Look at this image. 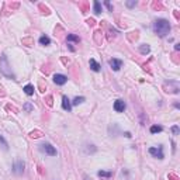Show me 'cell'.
<instances>
[{
	"label": "cell",
	"instance_id": "cell-12",
	"mask_svg": "<svg viewBox=\"0 0 180 180\" xmlns=\"http://www.w3.org/2000/svg\"><path fill=\"white\" fill-rule=\"evenodd\" d=\"M97 176H98V177H101V179H106V180H108L110 177L112 176V173H111V172H104V170H98V172H97Z\"/></svg>",
	"mask_w": 180,
	"mask_h": 180
},
{
	"label": "cell",
	"instance_id": "cell-2",
	"mask_svg": "<svg viewBox=\"0 0 180 180\" xmlns=\"http://www.w3.org/2000/svg\"><path fill=\"white\" fill-rule=\"evenodd\" d=\"M0 72H2V75H4L6 78L14 79V73H13V70H11L10 63H8V61H7V56H6L4 53L0 56Z\"/></svg>",
	"mask_w": 180,
	"mask_h": 180
},
{
	"label": "cell",
	"instance_id": "cell-23",
	"mask_svg": "<svg viewBox=\"0 0 180 180\" xmlns=\"http://www.w3.org/2000/svg\"><path fill=\"white\" fill-rule=\"evenodd\" d=\"M24 108L27 110V111H31V110H32V106H31L30 103H27V104H25V106H24Z\"/></svg>",
	"mask_w": 180,
	"mask_h": 180
},
{
	"label": "cell",
	"instance_id": "cell-13",
	"mask_svg": "<svg viewBox=\"0 0 180 180\" xmlns=\"http://www.w3.org/2000/svg\"><path fill=\"white\" fill-rule=\"evenodd\" d=\"M93 10H94V14H101V11H103V7H101V4H100V2H97L96 0L94 3H93Z\"/></svg>",
	"mask_w": 180,
	"mask_h": 180
},
{
	"label": "cell",
	"instance_id": "cell-18",
	"mask_svg": "<svg viewBox=\"0 0 180 180\" xmlns=\"http://www.w3.org/2000/svg\"><path fill=\"white\" fill-rule=\"evenodd\" d=\"M162 125H152L151 127V134H156V132H160L162 131Z\"/></svg>",
	"mask_w": 180,
	"mask_h": 180
},
{
	"label": "cell",
	"instance_id": "cell-9",
	"mask_svg": "<svg viewBox=\"0 0 180 180\" xmlns=\"http://www.w3.org/2000/svg\"><path fill=\"white\" fill-rule=\"evenodd\" d=\"M62 107H63V110H66L68 112L72 111V103H70V100L66 97V96L62 97Z\"/></svg>",
	"mask_w": 180,
	"mask_h": 180
},
{
	"label": "cell",
	"instance_id": "cell-5",
	"mask_svg": "<svg viewBox=\"0 0 180 180\" xmlns=\"http://www.w3.org/2000/svg\"><path fill=\"white\" fill-rule=\"evenodd\" d=\"M24 168H25V165H24V162H22V160H16V162H14V165H13V172L16 174H22Z\"/></svg>",
	"mask_w": 180,
	"mask_h": 180
},
{
	"label": "cell",
	"instance_id": "cell-1",
	"mask_svg": "<svg viewBox=\"0 0 180 180\" xmlns=\"http://www.w3.org/2000/svg\"><path fill=\"white\" fill-rule=\"evenodd\" d=\"M153 31L159 37H166L170 32V22L165 18H158L153 22Z\"/></svg>",
	"mask_w": 180,
	"mask_h": 180
},
{
	"label": "cell",
	"instance_id": "cell-6",
	"mask_svg": "<svg viewBox=\"0 0 180 180\" xmlns=\"http://www.w3.org/2000/svg\"><path fill=\"white\" fill-rule=\"evenodd\" d=\"M149 153L152 156L158 158V159H163V146H158V148H149Z\"/></svg>",
	"mask_w": 180,
	"mask_h": 180
},
{
	"label": "cell",
	"instance_id": "cell-14",
	"mask_svg": "<svg viewBox=\"0 0 180 180\" xmlns=\"http://www.w3.org/2000/svg\"><path fill=\"white\" fill-rule=\"evenodd\" d=\"M139 52L143 53V55H146V53L151 52V47H149V45H146V44H142L139 47Z\"/></svg>",
	"mask_w": 180,
	"mask_h": 180
},
{
	"label": "cell",
	"instance_id": "cell-22",
	"mask_svg": "<svg viewBox=\"0 0 180 180\" xmlns=\"http://www.w3.org/2000/svg\"><path fill=\"white\" fill-rule=\"evenodd\" d=\"M172 132H173L174 135H177V134H179V127H177V125L172 127Z\"/></svg>",
	"mask_w": 180,
	"mask_h": 180
},
{
	"label": "cell",
	"instance_id": "cell-15",
	"mask_svg": "<svg viewBox=\"0 0 180 180\" xmlns=\"http://www.w3.org/2000/svg\"><path fill=\"white\" fill-rule=\"evenodd\" d=\"M24 93L27 96H32L34 94V86L32 84H27V86H24Z\"/></svg>",
	"mask_w": 180,
	"mask_h": 180
},
{
	"label": "cell",
	"instance_id": "cell-10",
	"mask_svg": "<svg viewBox=\"0 0 180 180\" xmlns=\"http://www.w3.org/2000/svg\"><path fill=\"white\" fill-rule=\"evenodd\" d=\"M114 110H115L117 112H122L124 110H125V103H124L122 100L114 101Z\"/></svg>",
	"mask_w": 180,
	"mask_h": 180
},
{
	"label": "cell",
	"instance_id": "cell-20",
	"mask_svg": "<svg viewBox=\"0 0 180 180\" xmlns=\"http://www.w3.org/2000/svg\"><path fill=\"white\" fill-rule=\"evenodd\" d=\"M68 41H75V42H79L80 39H79V37H78V35H73V34H69V35H68Z\"/></svg>",
	"mask_w": 180,
	"mask_h": 180
},
{
	"label": "cell",
	"instance_id": "cell-3",
	"mask_svg": "<svg viewBox=\"0 0 180 180\" xmlns=\"http://www.w3.org/2000/svg\"><path fill=\"white\" fill-rule=\"evenodd\" d=\"M163 89H165V92H168V93H179L180 86L177 82H165Z\"/></svg>",
	"mask_w": 180,
	"mask_h": 180
},
{
	"label": "cell",
	"instance_id": "cell-8",
	"mask_svg": "<svg viewBox=\"0 0 180 180\" xmlns=\"http://www.w3.org/2000/svg\"><path fill=\"white\" fill-rule=\"evenodd\" d=\"M108 65L111 66L112 70H115V72H117V70H120V68L122 66V61L112 58V59H110V61H108Z\"/></svg>",
	"mask_w": 180,
	"mask_h": 180
},
{
	"label": "cell",
	"instance_id": "cell-4",
	"mask_svg": "<svg viewBox=\"0 0 180 180\" xmlns=\"http://www.w3.org/2000/svg\"><path fill=\"white\" fill-rule=\"evenodd\" d=\"M41 149L42 152H44V153H47V155H49V156H55L56 155V149L53 148L52 145H51V143H42L41 145Z\"/></svg>",
	"mask_w": 180,
	"mask_h": 180
},
{
	"label": "cell",
	"instance_id": "cell-21",
	"mask_svg": "<svg viewBox=\"0 0 180 180\" xmlns=\"http://www.w3.org/2000/svg\"><path fill=\"white\" fill-rule=\"evenodd\" d=\"M137 6V0H131V2H127V7H134Z\"/></svg>",
	"mask_w": 180,
	"mask_h": 180
},
{
	"label": "cell",
	"instance_id": "cell-17",
	"mask_svg": "<svg viewBox=\"0 0 180 180\" xmlns=\"http://www.w3.org/2000/svg\"><path fill=\"white\" fill-rule=\"evenodd\" d=\"M83 101H84V97H83V96H80V97H75V98H73L72 104H73V106H79V104H82Z\"/></svg>",
	"mask_w": 180,
	"mask_h": 180
},
{
	"label": "cell",
	"instance_id": "cell-24",
	"mask_svg": "<svg viewBox=\"0 0 180 180\" xmlns=\"http://www.w3.org/2000/svg\"><path fill=\"white\" fill-rule=\"evenodd\" d=\"M104 4H106L107 7H108V10H110V11H112V6L110 4V2H104Z\"/></svg>",
	"mask_w": 180,
	"mask_h": 180
},
{
	"label": "cell",
	"instance_id": "cell-16",
	"mask_svg": "<svg viewBox=\"0 0 180 180\" xmlns=\"http://www.w3.org/2000/svg\"><path fill=\"white\" fill-rule=\"evenodd\" d=\"M39 44H41V45H49V44H51L49 37H47V35L39 37Z\"/></svg>",
	"mask_w": 180,
	"mask_h": 180
},
{
	"label": "cell",
	"instance_id": "cell-7",
	"mask_svg": "<svg viewBox=\"0 0 180 180\" xmlns=\"http://www.w3.org/2000/svg\"><path fill=\"white\" fill-rule=\"evenodd\" d=\"M53 82L58 86H62V84H65L68 82V78L65 75H62V73H56V75H53Z\"/></svg>",
	"mask_w": 180,
	"mask_h": 180
},
{
	"label": "cell",
	"instance_id": "cell-19",
	"mask_svg": "<svg viewBox=\"0 0 180 180\" xmlns=\"http://www.w3.org/2000/svg\"><path fill=\"white\" fill-rule=\"evenodd\" d=\"M0 143H2L3 149H4V151H7V149H8V143H7V141H6L4 138L2 137V135H0Z\"/></svg>",
	"mask_w": 180,
	"mask_h": 180
},
{
	"label": "cell",
	"instance_id": "cell-11",
	"mask_svg": "<svg viewBox=\"0 0 180 180\" xmlns=\"http://www.w3.org/2000/svg\"><path fill=\"white\" fill-rule=\"evenodd\" d=\"M89 65H90V69L94 70V72H100V63H98L97 61H94V59H90L89 61Z\"/></svg>",
	"mask_w": 180,
	"mask_h": 180
}]
</instances>
